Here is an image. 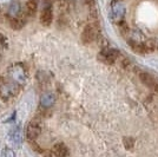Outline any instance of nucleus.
<instances>
[{
	"instance_id": "nucleus-13",
	"label": "nucleus",
	"mask_w": 158,
	"mask_h": 157,
	"mask_svg": "<svg viewBox=\"0 0 158 157\" xmlns=\"http://www.w3.org/2000/svg\"><path fill=\"white\" fill-rule=\"evenodd\" d=\"M20 7L18 4H12L11 5V7H10V15L11 17H15L17 14H18V12H19Z\"/></svg>"
},
{
	"instance_id": "nucleus-8",
	"label": "nucleus",
	"mask_w": 158,
	"mask_h": 157,
	"mask_svg": "<svg viewBox=\"0 0 158 157\" xmlns=\"http://www.w3.org/2000/svg\"><path fill=\"white\" fill-rule=\"evenodd\" d=\"M111 11L113 17L117 20H120L123 19V17L125 14V7L119 0H113L111 4Z\"/></svg>"
},
{
	"instance_id": "nucleus-11",
	"label": "nucleus",
	"mask_w": 158,
	"mask_h": 157,
	"mask_svg": "<svg viewBox=\"0 0 158 157\" xmlns=\"http://www.w3.org/2000/svg\"><path fill=\"white\" fill-rule=\"evenodd\" d=\"M38 10V0H28L26 2V14L33 17Z\"/></svg>"
},
{
	"instance_id": "nucleus-9",
	"label": "nucleus",
	"mask_w": 158,
	"mask_h": 157,
	"mask_svg": "<svg viewBox=\"0 0 158 157\" xmlns=\"http://www.w3.org/2000/svg\"><path fill=\"white\" fill-rule=\"evenodd\" d=\"M53 19V12H52V6L51 5H46V6L43 8L41 11V15H40V21L43 25L48 26Z\"/></svg>"
},
{
	"instance_id": "nucleus-2",
	"label": "nucleus",
	"mask_w": 158,
	"mask_h": 157,
	"mask_svg": "<svg viewBox=\"0 0 158 157\" xmlns=\"http://www.w3.org/2000/svg\"><path fill=\"white\" fill-rule=\"evenodd\" d=\"M18 91V86L17 83L12 82H5V80H1L0 82V96L2 98L8 99L11 98L12 96H14Z\"/></svg>"
},
{
	"instance_id": "nucleus-6",
	"label": "nucleus",
	"mask_w": 158,
	"mask_h": 157,
	"mask_svg": "<svg viewBox=\"0 0 158 157\" xmlns=\"http://www.w3.org/2000/svg\"><path fill=\"white\" fill-rule=\"evenodd\" d=\"M117 57H118V52L112 50V49H105L100 52V56H99V59L105 63V64H113L116 60H117Z\"/></svg>"
},
{
	"instance_id": "nucleus-7",
	"label": "nucleus",
	"mask_w": 158,
	"mask_h": 157,
	"mask_svg": "<svg viewBox=\"0 0 158 157\" xmlns=\"http://www.w3.org/2000/svg\"><path fill=\"white\" fill-rule=\"evenodd\" d=\"M41 134V125L38 123V122H31L28 126H27L26 129V136L28 139H35V138L39 137V135Z\"/></svg>"
},
{
	"instance_id": "nucleus-1",
	"label": "nucleus",
	"mask_w": 158,
	"mask_h": 157,
	"mask_svg": "<svg viewBox=\"0 0 158 157\" xmlns=\"http://www.w3.org/2000/svg\"><path fill=\"white\" fill-rule=\"evenodd\" d=\"M8 76H10L11 80H13L14 83H17L19 85H24L26 83V72L20 64L11 66L8 69Z\"/></svg>"
},
{
	"instance_id": "nucleus-3",
	"label": "nucleus",
	"mask_w": 158,
	"mask_h": 157,
	"mask_svg": "<svg viewBox=\"0 0 158 157\" xmlns=\"http://www.w3.org/2000/svg\"><path fill=\"white\" fill-rule=\"evenodd\" d=\"M7 142L11 146H19L21 142H23V131H21V128L20 125H15L14 128H12L8 135H7Z\"/></svg>"
},
{
	"instance_id": "nucleus-5",
	"label": "nucleus",
	"mask_w": 158,
	"mask_h": 157,
	"mask_svg": "<svg viewBox=\"0 0 158 157\" xmlns=\"http://www.w3.org/2000/svg\"><path fill=\"white\" fill-rule=\"evenodd\" d=\"M97 34H98L97 26H94L93 24L87 25L85 27V30L83 31V41L86 43V44H90V43H92L93 40L97 38Z\"/></svg>"
},
{
	"instance_id": "nucleus-12",
	"label": "nucleus",
	"mask_w": 158,
	"mask_h": 157,
	"mask_svg": "<svg viewBox=\"0 0 158 157\" xmlns=\"http://www.w3.org/2000/svg\"><path fill=\"white\" fill-rule=\"evenodd\" d=\"M54 155H57V156H66L67 154H69V151H67V148H66L64 144H57V145H54Z\"/></svg>"
},
{
	"instance_id": "nucleus-4",
	"label": "nucleus",
	"mask_w": 158,
	"mask_h": 157,
	"mask_svg": "<svg viewBox=\"0 0 158 157\" xmlns=\"http://www.w3.org/2000/svg\"><path fill=\"white\" fill-rule=\"evenodd\" d=\"M139 79L142 80V83L144 85H146L149 89H151L152 91L158 92V82L150 73H148V72H140L139 73Z\"/></svg>"
},
{
	"instance_id": "nucleus-14",
	"label": "nucleus",
	"mask_w": 158,
	"mask_h": 157,
	"mask_svg": "<svg viewBox=\"0 0 158 157\" xmlns=\"http://www.w3.org/2000/svg\"><path fill=\"white\" fill-rule=\"evenodd\" d=\"M1 155L2 156H8V157H13L15 154H14L12 150H10V149H6V150H2V152H1Z\"/></svg>"
},
{
	"instance_id": "nucleus-10",
	"label": "nucleus",
	"mask_w": 158,
	"mask_h": 157,
	"mask_svg": "<svg viewBox=\"0 0 158 157\" xmlns=\"http://www.w3.org/2000/svg\"><path fill=\"white\" fill-rule=\"evenodd\" d=\"M54 102H56V97H54L53 93H45V95H43L41 98H40V105H41L43 108H45V109L51 108V106L54 104Z\"/></svg>"
}]
</instances>
